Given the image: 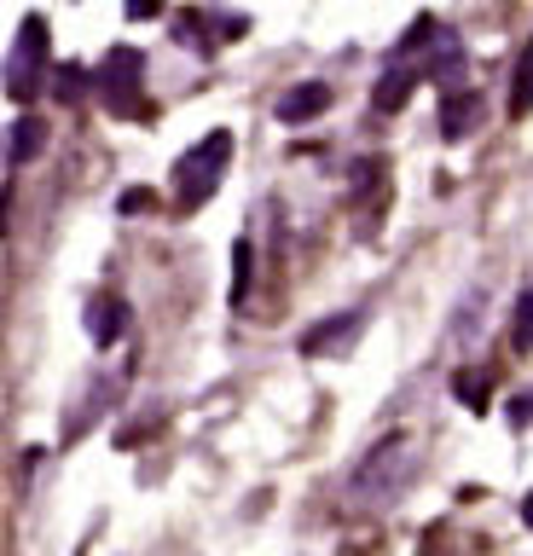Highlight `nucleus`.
I'll use <instances>...</instances> for the list:
<instances>
[{
  "instance_id": "obj_6",
  "label": "nucleus",
  "mask_w": 533,
  "mask_h": 556,
  "mask_svg": "<svg viewBox=\"0 0 533 556\" xmlns=\"http://www.w3.org/2000/svg\"><path fill=\"white\" fill-rule=\"evenodd\" d=\"M325 111H331V81H296L279 99V122H284V128H302V122H314Z\"/></svg>"
},
{
  "instance_id": "obj_4",
  "label": "nucleus",
  "mask_w": 533,
  "mask_h": 556,
  "mask_svg": "<svg viewBox=\"0 0 533 556\" xmlns=\"http://www.w3.org/2000/svg\"><path fill=\"white\" fill-rule=\"evenodd\" d=\"M93 87H99V99L111 104L116 116H140L145 111V52H134V47H111L105 59H99L93 70Z\"/></svg>"
},
{
  "instance_id": "obj_9",
  "label": "nucleus",
  "mask_w": 533,
  "mask_h": 556,
  "mask_svg": "<svg viewBox=\"0 0 533 556\" xmlns=\"http://www.w3.org/2000/svg\"><path fill=\"white\" fill-rule=\"evenodd\" d=\"M354 330H359V313H337V319H319V325L302 337V354H307V359H319L325 348H348V342H354Z\"/></svg>"
},
{
  "instance_id": "obj_7",
  "label": "nucleus",
  "mask_w": 533,
  "mask_h": 556,
  "mask_svg": "<svg viewBox=\"0 0 533 556\" xmlns=\"http://www.w3.org/2000/svg\"><path fill=\"white\" fill-rule=\"evenodd\" d=\"M123 330H128V302H123V295H111V290L93 295V302H88V337L99 348H111Z\"/></svg>"
},
{
  "instance_id": "obj_8",
  "label": "nucleus",
  "mask_w": 533,
  "mask_h": 556,
  "mask_svg": "<svg viewBox=\"0 0 533 556\" xmlns=\"http://www.w3.org/2000/svg\"><path fill=\"white\" fill-rule=\"evenodd\" d=\"M475 122H481V93H475V87H453V93L441 99V134L464 139Z\"/></svg>"
},
{
  "instance_id": "obj_12",
  "label": "nucleus",
  "mask_w": 533,
  "mask_h": 556,
  "mask_svg": "<svg viewBox=\"0 0 533 556\" xmlns=\"http://www.w3.org/2000/svg\"><path fill=\"white\" fill-rule=\"evenodd\" d=\"M510 354L516 359L533 354V285L516 295V307H510Z\"/></svg>"
},
{
  "instance_id": "obj_11",
  "label": "nucleus",
  "mask_w": 533,
  "mask_h": 556,
  "mask_svg": "<svg viewBox=\"0 0 533 556\" xmlns=\"http://www.w3.org/2000/svg\"><path fill=\"white\" fill-rule=\"evenodd\" d=\"M41 139H47V122L24 111L18 122H12V168H24V163H36V151H41Z\"/></svg>"
},
{
  "instance_id": "obj_3",
  "label": "nucleus",
  "mask_w": 533,
  "mask_h": 556,
  "mask_svg": "<svg viewBox=\"0 0 533 556\" xmlns=\"http://www.w3.org/2000/svg\"><path fill=\"white\" fill-rule=\"evenodd\" d=\"M47 64H53L47 17L29 12V17H18V35H12V52H7V93H12V99H36Z\"/></svg>"
},
{
  "instance_id": "obj_1",
  "label": "nucleus",
  "mask_w": 533,
  "mask_h": 556,
  "mask_svg": "<svg viewBox=\"0 0 533 556\" xmlns=\"http://www.w3.org/2000/svg\"><path fill=\"white\" fill-rule=\"evenodd\" d=\"M418 464H423L418 434H406V429L383 434V441H377L366 458L348 469L342 510H348V516H383V510H394V504L406 498V486L418 481Z\"/></svg>"
},
{
  "instance_id": "obj_2",
  "label": "nucleus",
  "mask_w": 533,
  "mask_h": 556,
  "mask_svg": "<svg viewBox=\"0 0 533 556\" xmlns=\"http://www.w3.org/2000/svg\"><path fill=\"white\" fill-rule=\"evenodd\" d=\"M227 163H232V134L227 128L203 134L198 146L175 163V203L180 208H203L220 191V180H227Z\"/></svg>"
},
{
  "instance_id": "obj_10",
  "label": "nucleus",
  "mask_w": 533,
  "mask_h": 556,
  "mask_svg": "<svg viewBox=\"0 0 533 556\" xmlns=\"http://www.w3.org/2000/svg\"><path fill=\"white\" fill-rule=\"evenodd\" d=\"M533 111V35L516 52V70H510V116H528Z\"/></svg>"
},
{
  "instance_id": "obj_16",
  "label": "nucleus",
  "mask_w": 533,
  "mask_h": 556,
  "mask_svg": "<svg viewBox=\"0 0 533 556\" xmlns=\"http://www.w3.org/2000/svg\"><path fill=\"white\" fill-rule=\"evenodd\" d=\"M522 516H528V528H533V493L522 498Z\"/></svg>"
},
{
  "instance_id": "obj_15",
  "label": "nucleus",
  "mask_w": 533,
  "mask_h": 556,
  "mask_svg": "<svg viewBox=\"0 0 533 556\" xmlns=\"http://www.w3.org/2000/svg\"><path fill=\"white\" fill-rule=\"evenodd\" d=\"M128 17L140 24V17H157V0H128Z\"/></svg>"
},
{
  "instance_id": "obj_5",
  "label": "nucleus",
  "mask_w": 533,
  "mask_h": 556,
  "mask_svg": "<svg viewBox=\"0 0 533 556\" xmlns=\"http://www.w3.org/2000/svg\"><path fill=\"white\" fill-rule=\"evenodd\" d=\"M418 81H429V76H423V24H411L401 41L389 47L383 70H377V87H371L377 111H401L406 93H411Z\"/></svg>"
},
{
  "instance_id": "obj_14",
  "label": "nucleus",
  "mask_w": 533,
  "mask_h": 556,
  "mask_svg": "<svg viewBox=\"0 0 533 556\" xmlns=\"http://www.w3.org/2000/svg\"><path fill=\"white\" fill-rule=\"evenodd\" d=\"M453 394H458V400H464V406H470V412H487V377H481V371H458Z\"/></svg>"
},
{
  "instance_id": "obj_13",
  "label": "nucleus",
  "mask_w": 533,
  "mask_h": 556,
  "mask_svg": "<svg viewBox=\"0 0 533 556\" xmlns=\"http://www.w3.org/2000/svg\"><path fill=\"white\" fill-rule=\"evenodd\" d=\"M250 267H255V250H250V238H238V250H232V307L250 302Z\"/></svg>"
}]
</instances>
